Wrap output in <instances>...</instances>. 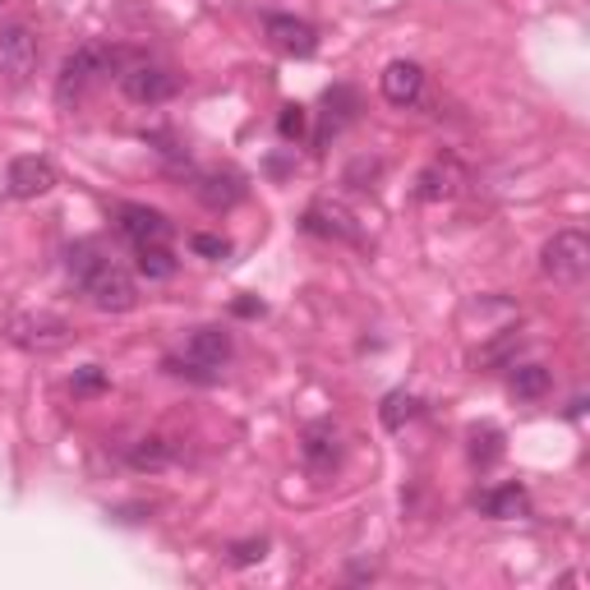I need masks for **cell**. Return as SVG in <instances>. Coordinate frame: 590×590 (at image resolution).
I'll list each match as a JSON object with an SVG mask.
<instances>
[{
    "label": "cell",
    "instance_id": "cell-1",
    "mask_svg": "<svg viewBox=\"0 0 590 590\" xmlns=\"http://www.w3.org/2000/svg\"><path fill=\"white\" fill-rule=\"evenodd\" d=\"M116 83H120V93L129 102H139V106H158V102H171L181 93V74L176 70H166V65H158V60H143L135 51L120 60Z\"/></svg>",
    "mask_w": 590,
    "mask_h": 590
},
{
    "label": "cell",
    "instance_id": "cell-2",
    "mask_svg": "<svg viewBox=\"0 0 590 590\" xmlns=\"http://www.w3.org/2000/svg\"><path fill=\"white\" fill-rule=\"evenodd\" d=\"M231 333H222V327H199L189 342H185V360H166L171 374H189L199 383H212L217 369H222L231 360Z\"/></svg>",
    "mask_w": 590,
    "mask_h": 590
},
{
    "label": "cell",
    "instance_id": "cell-3",
    "mask_svg": "<svg viewBox=\"0 0 590 590\" xmlns=\"http://www.w3.org/2000/svg\"><path fill=\"white\" fill-rule=\"evenodd\" d=\"M540 268L549 281H558V287H577V281H586L590 273V240L581 231H554V240L540 250Z\"/></svg>",
    "mask_w": 590,
    "mask_h": 590
},
{
    "label": "cell",
    "instance_id": "cell-4",
    "mask_svg": "<svg viewBox=\"0 0 590 590\" xmlns=\"http://www.w3.org/2000/svg\"><path fill=\"white\" fill-rule=\"evenodd\" d=\"M83 296H89V304L97 314H129L139 304V291H135V277H129L125 268H116L112 258L106 264H97V273L79 287Z\"/></svg>",
    "mask_w": 590,
    "mask_h": 590
},
{
    "label": "cell",
    "instance_id": "cell-5",
    "mask_svg": "<svg viewBox=\"0 0 590 590\" xmlns=\"http://www.w3.org/2000/svg\"><path fill=\"white\" fill-rule=\"evenodd\" d=\"M97 74H112V47L89 42V47L70 51V56H65V65H60V74H56V102L70 106L74 97H83V89H89Z\"/></svg>",
    "mask_w": 590,
    "mask_h": 590
},
{
    "label": "cell",
    "instance_id": "cell-6",
    "mask_svg": "<svg viewBox=\"0 0 590 590\" xmlns=\"http://www.w3.org/2000/svg\"><path fill=\"white\" fill-rule=\"evenodd\" d=\"M37 33L28 24H10L0 28V83L5 89H24L37 70Z\"/></svg>",
    "mask_w": 590,
    "mask_h": 590
},
{
    "label": "cell",
    "instance_id": "cell-7",
    "mask_svg": "<svg viewBox=\"0 0 590 590\" xmlns=\"http://www.w3.org/2000/svg\"><path fill=\"white\" fill-rule=\"evenodd\" d=\"M5 337L19 346V351H60L65 342H70V323H65L60 314H14L5 323Z\"/></svg>",
    "mask_w": 590,
    "mask_h": 590
},
{
    "label": "cell",
    "instance_id": "cell-8",
    "mask_svg": "<svg viewBox=\"0 0 590 590\" xmlns=\"http://www.w3.org/2000/svg\"><path fill=\"white\" fill-rule=\"evenodd\" d=\"M116 222H120V235L129 240V245H166L171 231H176L166 212L148 208V204H120Z\"/></svg>",
    "mask_w": 590,
    "mask_h": 590
},
{
    "label": "cell",
    "instance_id": "cell-9",
    "mask_svg": "<svg viewBox=\"0 0 590 590\" xmlns=\"http://www.w3.org/2000/svg\"><path fill=\"white\" fill-rule=\"evenodd\" d=\"M300 456H304V466H310L319 479H327L337 466H342V433L333 420H319L304 429V443H300Z\"/></svg>",
    "mask_w": 590,
    "mask_h": 590
},
{
    "label": "cell",
    "instance_id": "cell-10",
    "mask_svg": "<svg viewBox=\"0 0 590 590\" xmlns=\"http://www.w3.org/2000/svg\"><path fill=\"white\" fill-rule=\"evenodd\" d=\"M379 93L392 106H415L420 93H425V70L415 60H392L387 70L379 74Z\"/></svg>",
    "mask_w": 590,
    "mask_h": 590
},
{
    "label": "cell",
    "instance_id": "cell-11",
    "mask_svg": "<svg viewBox=\"0 0 590 590\" xmlns=\"http://www.w3.org/2000/svg\"><path fill=\"white\" fill-rule=\"evenodd\" d=\"M5 185H10L14 199H42V194L56 189V171H51L47 158H14Z\"/></svg>",
    "mask_w": 590,
    "mask_h": 590
},
{
    "label": "cell",
    "instance_id": "cell-12",
    "mask_svg": "<svg viewBox=\"0 0 590 590\" xmlns=\"http://www.w3.org/2000/svg\"><path fill=\"white\" fill-rule=\"evenodd\" d=\"M264 33L273 37V47L277 51H287V56H314V47H319V33L304 24V19H291V14H268L264 19Z\"/></svg>",
    "mask_w": 590,
    "mask_h": 590
},
{
    "label": "cell",
    "instance_id": "cell-13",
    "mask_svg": "<svg viewBox=\"0 0 590 590\" xmlns=\"http://www.w3.org/2000/svg\"><path fill=\"white\" fill-rule=\"evenodd\" d=\"M300 227L310 235H323V240H356V217L337 204H310L300 217Z\"/></svg>",
    "mask_w": 590,
    "mask_h": 590
},
{
    "label": "cell",
    "instance_id": "cell-14",
    "mask_svg": "<svg viewBox=\"0 0 590 590\" xmlns=\"http://www.w3.org/2000/svg\"><path fill=\"white\" fill-rule=\"evenodd\" d=\"M456 185H462V166H456V158H439L429 162L420 171V181H415V194H420L425 204H443L456 194Z\"/></svg>",
    "mask_w": 590,
    "mask_h": 590
},
{
    "label": "cell",
    "instance_id": "cell-15",
    "mask_svg": "<svg viewBox=\"0 0 590 590\" xmlns=\"http://www.w3.org/2000/svg\"><path fill=\"white\" fill-rule=\"evenodd\" d=\"M527 508H531V494L521 485H498V489L479 494V512L494 521H517V517H527Z\"/></svg>",
    "mask_w": 590,
    "mask_h": 590
},
{
    "label": "cell",
    "instance_id": "cell-16",
    "mask_svg": "<svg viewBox=\"0 0 590 590\" xmlns=\"http://www.w3.org/2000/svg\"><path fill=\"white\" fill-rule=\"evenodd\" d=\"M194 194L212 208V212H222L231 204H240V194H245V181L235 176V171H208V176H199V185H194Z\"/></svg>",
    "mask_w": 590,
    "mask_h": 590
},
{
    "label": "cell",
    "instance_id": "cell-17",
    "mask_svg": "<svg viewBox=\"0 0 590 590\" xmlns=\"http://www.w3.org/2000/svg\"><path fill=\"white\" fill-rule=\"evenodd\" d=\"M323 106H327V112H323V125H319V143L337 139L342 125L356 116V93H351V89H333V93L323 97Z\"/></svg>",
    "mask_w": 590,
    "mask_h": 590
},
{
    "label": "cell",
    "instance_id": "cell-18",
    "mask_svg": "<svg viewBox=\"0 0 590 590\" xmlns=\"http://www.w3.org/2000/svg\"><path fill=\"white\" fill-rule=\"evenodd\" d=\"M171 456H176L171 439L148 433V439H139L135 448H129V466H135V471H162V466H171Z\"/></svg>",
    "mask_w": 590,
    "mask_h": 590
},
{
    "label": "cell",
    "instance_id": "cell-19",
    "mask_svg": "<svg viewBox=\"0 0 590 590\" xmlns=\"http://www.w3.org/2000/svg\"><path fill=\"white\" fill-rule=\"evenodd\" d=\"M549 387H554V374L544 365H517L512 369V392L521 402H540Z\"/></svg>",
    "mask_w": 590,
    "mask_h": 590
},
{
    "label": "cell",
    "instance_id": "cell-20",
    "mask_svg": "<svg viewBox=\"0 0 590 590\" xmlns=\"http://www.w3.org/2000/svg\"><path fill=\"white\" fill-rule=\"evenodd\" d=\"M135 268L148 281H166V277H176V258H171L166 245H135Z\"/></svg>",
    "mask_w": 590,
    "mask_h": 590
},
{
    "label": "cell",
    "instance_id": "cell-21",
    "mask_svg": "<svg viewBox=\"0 0 590 590\" xmlns=\"http://www.w3.org/2000/svg\"><path fill=\"white\" fill-rule=\"evenodd\" d=\"M97 264H106V258H102V250L93 245V240H79V245L65 250V273L74 277V287H83V281L97 273Z\"/></svg>",
    "mask_w": 590,
    "mask_h": 590
},
{
    "label": "cell",
    "instance_id": "cell-22",
    "mask_svg": "<svg viewBox=\"0 0 590 590\" xmlns=\"http://www.w3.org/2000/svg\"><path fill=\"white\" fill-rule=\"evenodd\" d=\"M415 415H420V402H415L410 392H392V397L383 402V425L387 429H402L406 420H415Z\"/></svg>",
    "mask_w": 590,
    "mask_h": 590
},
{
    "label": "cell",
    "instance_id": "cell-23",
    "mask_svg": "<svg viewBox=\"0 0 590 590\" xmlns=\"http://www.w3.org/2000/svg\"><path fill=\"white\" fill-rule=\"evenodd\" d=\"M498 456H502V433L498 429H485V433H471V462L475 466H494L498 462Z\"/></svg>",
    "mask_w": 590,
    "mask_h": 590
},
{
    "label": "cell",
    "instance_id": "cell-24",
    "mask_svg": "<svg viewBox=\"0 0 590 590\" xmlns=\"http://www.w3.org/2000/svg\"><path fill=\"white\" fill-rule=\"evenodd\" d=\"M277 129H281V139H287V143L304 139V106H281Z\"/></svg>",
    "mask_w": 590,
    "mask_h": 590
},
{
    "label": "cell",
    "instance_id": "cell-25",
    "mask_svg": "<svg viewBox=\"0 0 590 590\" xmlns=\"http://www.w3.org/2000/svg\"><path fill=\"white\" fill-rule=\"evenodd\" d=\"M264 554H268V540H240V544H231V563L235 567L264 563Z\"/></svg>",
    "mask_w": 590,
    "mask_h": 590
},
{
    "label": "cell",
    "instance_id": "cell-26",
    "mask_svg": "<svg viewBox=\"0 0 590 590\" xmlns=\"http://www.w3.org/2000/svg\"><path fill=\"white\" fill-rule=\"evenodd\" d=\"M189 250H194V254H204V258H227V254H231V245H227L222 235H204V231L189 240Z\"/></svg>",
    "mask_w": 590,
    "mask_h": 590
},
{
    "label": "cell",
    "instance_id": "cell-27",
    "mask_svg": "<svg viewBox=\"0 0 590 590\" xmlns=\"http://www.w3.org/2000/svg\"><path fill=\"white\" fill-rule=\"evenodd\" d=\"M102 387H106V374L97 365H89V369H79V374H74V392H102Z\"/></svg>",
    "mask_w": 590,
    "mask_h": 590
},
{
    "label": "cell",
    "instance_id": "cell-28",
    "mask_svg": "<svg viewBox=\"0 0 590 590\" xmlns=\"http://www.w3.org/2000/svg\"><path fill=\"white\" fill-rule=\"evenodd\" d=\"M235 314H245V319H250V314H264V304H254V300H240V304H235Z\"/></svg>",
    "mask_w": 590,
    "mask_h": 590
},
{
    "label": "cell",
    "instance_id": "cell-29",
    "mask_svg": "<svg viewBox=\"0 0 590 590\" xmlns=\"http://www.w3.org/2000/svg\"><path fill=\"white\" fill-rule=\"evenodd\" d=\"M0 5H5V0H0Z\"/></svg>",
    "mask_w": 590,
    "mask_h": 590
}]
</instances>
